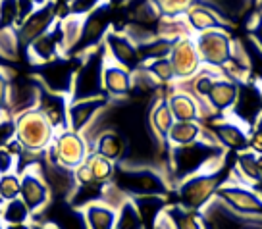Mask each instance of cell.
<instances>
[{
  "mask_svg": "<svg viewBox=\"0 0 262 229\" xmlns=\"http://www.w3.org/2000/svg\"><path fill=\"white\" fill-rule=\"evenodd\" d=\"M21 177V191H19V198L25 202V206L29 208L31 216L39 214L52 200L49 191V185L45 183L41 172H39V164L27 168L25 172L19 173Z\"/></svg>",
  "mask_w": 262,
  "mask_h": 229,
  "instance_id": "9a60e30c",
  "label": "cell"
},
{
  "mask_svg": "<svg viewBox=\"0 0 262 229\" xmlns=\"http://www.w3.org/2000/svg\"><path fill=\"white\" fill-rule=\"evenodd\" d=\"M231 154V152H229ZM228 154V160H229ZM228 160L218 166V168H212V170H206V172L195 173L187 179H183L181 183H178L176 187L172 189V193L176 195V204L183 206L187 210H195V212H201L214 196H216V191L229 181L231 177V172H233V162L228 164ZM235 160V156H233Z\"/></svg>",
  "mask_w": 262,
  "mask_h": 229,
  "instance_id": "7a4b0ae2",
  "label": "cell"
},
{
  "mask_svg": "<svg viewBox=\"0 0 262 229\" xmlns=\"http://www.w3.org/2000/svg\"><path fill=\"white\" fill-rule=\"evenodd\" d=\"M16 162H17L16 156H12L6 148L0 147V175L16 172Z\"/></svg>",
  "mask_w": 262,
  "mask_h": 229,
  "instance_id": "bcb514c9",
  "label": "cell"
},
{
  "mask_svg": "<svg viewBox=\"0 0 262 229\" xmlns=\"http://www.w3.org/2000/svg\"><path fill=\"white\" fill-rule=\"evenodd\" d=\"M251 229H258V227H251Z\"/></svg>",
  "mask_w": 262,
  "mask_h": 229,
  "instance_id": "6125c7cd",
  "label": "cell"
},
{
  "mask_svg": "<svg viewBox=\"0 0 262 229\" xmlns=\"http://www.w3.org/2000/svg\"><path fill=\"white\" fill-rule=\"evenodd\" d=\"M256 85H258V89H260V95H262V81H260V83H256Z\"/></svg>",
  "mask_w": 262,
  "mask_h": 229,
  "instance_id": "91938a15",
  "label": "cell"
},
{
  "mask_svg": "<svg viewBox=\"0 0 262 229\" xmlns=\"http://www.w3.org/2000/svg\"><path fill=\"white\" fill-rule=\"evenodd\" d=\"M173 42L176 39L170 37H162V35H156L150 41L137 44V52L141 56V62L147 64L150 60H160V58H170V52L173 49Z\"/></svg>",
  "mask_w": 262,
  "mask_h": 229,
  "instance_id": "d6a6232c",
  "label": "cell"
},
{
  "mask_svg": "<svg viewBox=\"0 0 262 229\" xmlns=\"http://www.w3.org/2000/svg\"><path fill=\"white\" fill-rule=\"evenodd\" d=\"M104 4H108L106 0H70L68 2V14L83 19L85 16H89L91 12H95Z\"/></svg>",
  "mask_w": 262,
  "mask_h": 229,
  "instance_id": "7bdbcfd3",
  "label": "cell"
},
{
  "mask_svg": "<svg viewBox=\"0 0 262 229\" xmlns=\"http://www.w3.org/2000/svg\"><path fill=\"white\" fill-rule=\"evenodd\" d=\"M235 98H237V83L220 77L214 83L212 90L206 98V106L210 110L212 118L214 116H228L231 106L235 104Z\"/></svg>",
  "mask_w": 262,
  "mask_h": 229,
  "instance_id": "4316f807",
  "label": "cell"
},
{
  "mask_svg": "<svg viewBox=\"0 0 262 229\" xmlns=\"http://www.w3.org/2000/svg\"><path fill=\"white\" fill-rule=\"evenodd\" d=\"M104 49H106V58L114 64L125 67L127 72H137L143 62L137 52V47L127 39V35H123L118 29H110L108 35L104 37Z\"/></svg>",
  "mask_w": 262,
  "mask_h": 229,
  "instance_id": "e0dca14e",
  "label": "cell"
},
{
  "mask_svg": "<svg viewBox=\"0 0 262 229\" xmlns=\"http://www.w3.org/2000/svg\"><path fill=\"white\" fill-rule=\"evenodd\" d=\"M143 67L148 72V75L155 79L158 85H173L176 83V74H173V67L170 58H160V60H150L147 64H143Z\"/></svg>",
  "mask_w": 262,
  "mask_h": 229,
  "instance_id": "8d00e7d4",
  "label": "cell"
},
{
  "mask_svg": "<svg viewBox=\"0 0 262 229\" xmlns=\"http://www.w3.org/2000/svg\"><path fill=\"white\" fill-rule=\"evenodd\" d=\"M52 2L58 4V6H68V2H70V0H52Z\"/></svg>",
  "mask_w": 262,
  "mask_h": 229,
  "instance_id": "9f6ffc18",
  "label": "cell"
},
{
  "mask_svg": "<svg viewBox=\"0 0 262 229\" xmlns=\"http://www.w3.org/2000/svg\"><path fill=\"white\" fill-rule=\"evenodd\" d=\"M131 81H133L131 72L108 60L102 72V89L108 100H123L125 97H129Z\"/></svg>",
  "mask_w": 262,
  "mask_h": 229,
  "instance_id": "603a6c76",
  "label": "cell"
},
{
  "mask_svg": "<svg viewBox=\"0 0 262 229\" xmlns=\"http://www.w3.org/2000/svg\"><path fill=\"white\" fill-rule=\"evenodd\" d=\"M8 64H10L8 60H6V58L0 54V67H8Z\"/></svg>",
  "mask_w": 262,
  "mask_h": 229,
  "instance_id": "11a10c76",
  "label": "cell"
},
{
  "mask_svg": "<svg viewBox=\"0 0 262 229\" xmlns=\"http://www.w3.org/2000/svg\"><path fill=\"white\" fill-rule=\"evenodd\" d=\"M33 2V6H35V8H39V6H45V4H49L50 0H31Z\"/></svg>",
  "mask_w": 262,
  "mask_h": 229,
  "instance_id": "f5cc1de1",
  "label": "cell"
},
{
  "mask_svg": "<svg viewBox=\"0 0 262 229\" xmlns=\"http://www.w3.org/2000/svg\"><path fill=\"white\" fill-rule=\"evenodd\" d=\"M251 129H254V131H258V133H262V112H260V116L256 118V122H254V125L251 127Z\"/></svg>",
  "mask_w": 262,
  "mask_h": 229,
  "instance_id": "f907efd6",
  "label": "cell"
},
{
  "mask_svg": "<svg viewBox=\"0 0 262 229\" xmlns=\"http://www.w3.org/2000/svg\"><path fill=\"white\" fill-rule=\"evenodd\" d=\"M231 179L239 181V183H243V185H249V187L260 183L262 173H260V168H258V154H254L253 150L235 152Z\"/></svg>",
  "mask_w": 262,
  "mask_h": 229,
  "instance_id": "f1b7e54d",
  "label": "cell"
},
{
  "mask_svg": "<svg viewBox=\"0 0 262 229\" xmlns=\"http://www.w3.org/2000/svg\"><path fill=\"white\" fill-rule=\"evenodd\" d=\"M262 112V95L258 85L254 81H243L237 83V98L235 104L231 106L228 116L231 120L245 125L247 129H251L256 122V118Z\"/></svg>",
  "mask_w": 262,
  "mask_h": 229,
  "instance_id": "5bb4252c",
  "label": "cell"
},
{
  "mask_svg": "<svg viewBox=\"0 0 262 229\" xmlns=\"http://www.w3.org/2000/svg\"><path fill=\"white\" fill-rule=\"evenodd\" d=\"M258 168H260V173H262V154H258Z\"/></svg>",
  "mask_w": 262,
  "mask_h": 229,
  "instance_id": "680465c9",
  "label": "cell"
},
{
  "mask_svg": "<svg viewBox=\"0 0 262 229\" xmlns=\"http://www.w3.org/2000/svg\"><path fill=\"white\" fill-rule=\"evenodd\" d=\"M83 214L89 229H114L116 225V210L102 200L85 206Z\"/></svg>",
  "mask_w": 262,
  "mask_h": 229,
  "instance_id": "1f68e13d",
  "label": "cell"
},
{
  "mask_svg": "<svg viewBox=\"0 0 262 229\" xmlns=\"http://www.w3.org/2000/svg\"><path fill=\"white\" fill-rule=\"evenodd\" d=\"M170 62L176 74V81H187L203 67L195 42H193V35L176 39L173 49L170 52Z\"/></svg>",
  "mask_w": 262,
  "mask_h": 229,
  "instance_id": "2e32d148",
  "label": "cell"
},
{
  "mask_svg": "<svg viewBox=\"0 0 262 229\" xmlns=\"http://www.w3.org/2000/svg\"><path fill=\"white\" fill-rule=\"evenodd\" d=\"M79 62H81V56H60L49 64L37 65L35 79L45 90L70 98V93L74 87L75 70H77Z\"/></svg>",
  "mask_w": 262,
  "mask_h": 229,
  "instance_id": "52a82bcc",
  "label": "cell"
},
{
  "mask_svg": "<svg viewBox=\"0 0 262 229\" xmlns=\"http://www.w3.org/2000/svg\"><path fill=\"white\" fill-rule=\"evenodd\" d=\"M33 229H56V227H52L49 223H33Z\"/></svg>",
  "mask_w": 262,
  "mask_h": 229,
  "instance_id": "816d5d0a",
  "label": "cell"
},
{
  "mask_svg": "<svg viewBox=\"0 0 262 229\" xmlns=\"http://www.w3.org/2000/svg\"><path fill=\"white\" fill-rule=\"evenodd\" d=\"M208 6H212L218 14L226 17L228 21L233 24V16H241L251 4V0H201Z\"/></svg>",
  "mask_w": 262,
  "mask_h": 229,
  "instance_id": "74e56055",
  "label": "cell"
},
{
  "mask_svg": "<svg viewBox=\"0 0 262 229\" xmlns=\"http://www.w3.org/2000/svg\"><path fill=\"white\" fill-rule=\"evenodd\" d=\"M251 2H256V0H251Z\"/></svg>",
  "mask_w": 262,
  "mask_h": 229,
  "instance_id": "be15d7a7",
  "label": "cell"
},
{
  "mask_svg": "<svg viewBox=\"0 0 262 229\" xmlns=\"http://www.w3.org/2000/svg\"><path fill=\"white\" fill-rule=\"evenodd\" d=\"M114 185L127 198L135 196H170L172 187L168 175L152 166H131V164H116Z\"/></svg>",
  "mask_w": 262,
  "mask_h": 229,
  "instance_id": "3957f363",
  "label": "cell"
},
{
  "mask_svg": "<svg viewBox=\"0 0 262 229\" xmlns=\"http://www.w3.org/2000/svg\"><path fill=\"white\" fill-rule=\"evenodd\" d=\"M164 17H183L196 0H152Z\"/></svg>",
  "mask_w": 262,
  "mask_h": 229,
  "instance_id": "60d3db41",
  "label": "cell"
},
{
  "mask_svg": "<svg viewBox=\"0 0 262 229\" xmlns=\"http://www.w3.org/2000/svg\"><path fill=\"white\" fill-rule=\"evenodd\" d=\"M166 100H168V106H170V112H172L176 122H205V120H210V112L195 97H191L185 90L172 87V93L166 97Z\"/></svg>",
  "mask_w": 262,
  "mask_h": 229,
  "instance_id": "d6986e66",
  "label": "cell"
},
{
  "mask_svg": "<svg viewBox=\"0 0 262 229\" xmlns=\"http://www.w3.org/2000/svg\"><path fill=\"white\" fill-rule=\"evenodd\" d=\"M10 83H12V75H10L8 67H0V120H12L10 118Z\"/></svg>",
  "mask_w": 262,
  "mask_h": 229,
  "instance_id": "ee69618b",
  "label": "cell"
},
{
  "mask_svg": "<svg viewBox=\"0 0 262 229\" xmlns=\"http://www.w3.org/2000/svg\"><path fill=\"white\" fill-rule=\"evenodd\" d=\"M131 200L139 212L145 229H155L156 221L162 218L168 206V196H135Z\"/></svg>",
  "mask_w": 262,
  "mask_h": 229,
  "instance_id": "f546056e",
  "label": "cell"
},
{
  "mask_svg": "<svg viewBox=\"0 0 262 229\" xmlns=\"http://www.w3.org/2000/svg\"><path fill=\"white\" fill-rule=\"evenodd\" d=\"M49 160L56 162L62 168L68 170H75L77 166L85 162V158L89 154V145L83 137V133L72 129L56 131L52 145L49 147Z\"/></svg>",
  "mask_w": 262,
  "mask_h": 229,
  "instance_id": "ba28073f",
  "label": "cell"
},
{
  "mask_svg": "<svg viewBox=\"0 0 262 229\" xmlns=\"http://www.w3.org/2000/svg\"><path fill=\"white\" fill-rule=\"evenodd\" d=\"M249 41L262 52V12L253 14L249 21Z\"/></svg>",
  "mask_w": 262,
  "mask_h": 229,
  "instance_id": "f6af8a7d",
  "label": "cell"
},
{
  "mask_svg": "<svg viewBox=\"0 0 262 229\" xmlns=\"http://www.w3.org/2000/svg\"><path fill=\"white\" fill-rule=\"evenodd\" d=\"M249 150H253L254 154H262V133L249 129Z\"/></svg>",
  "mask_w": 262,
  "mask_h": 229,
  "instance_id": "c3c4849f",
  "label": "cell"
},
{
  "mask_svg": "<svg viewBox=\"0 0 262 229\" xmlns=\"http://www.w3.org/2000/svg\"><path fill=\"white\" fill-rule=\"evenodd\" d=\"M203 139H214V137L201 122H173L166 143L168 147H185Z\"/></svg>",
  "mask_w": 262,
  "mask_h": 229,
  "instance_id": "83f0119b",
  "label": "cell"
},
{
  "mask_svg": "<svg viewBox=\"0 0 262 229\" xmlns=\"http://www.w3.org/2000/svg\"><path fill=\"white\" fill-rule=\"evenodd\" d=\"M0 204H2V202H0Z\"/></svg>",
  "mask_w": 262,
  "mask_h": 229,
  "instance_id": "e7e4bbea",
  "label": "cell"
},
{
  "mask_svg": "<svg viewBox=\"0 0 262 229\" xmlns=\"http://www.w3.org/2000/svg\"><path fill=\"white\" fill-rule=\"evenodd\" d=\"M201 123L222 148L233 152L249 150V129L235 120H231L229 116H214Z\"/></svg>",
  "mask_w": 262,
  "mask_h": 229,
  "instance_id": "30bf717a",
  "label": "cell"
},
{
  "mask_svg": "<svg viewBox=\"0 0 262 229\" xmlns=\"http://www.w3.org/2000/svg\"><path fill=\"white\" fill-rule=\"evenodd\" d=\"M74 179H75V185L79 187V185H89V183H95L93 179V173H91L89 166L83 162L81 166H77L74 170Z\"/></svg>",
  "mask_w": 262,
  "mask_h": 229,
  "instance_id": "7dc6e473",
  "label": "cell"
},
{
  "mask_svg": "<svg viewBox=\"0 0 262 229\" xmlns=\"http://www.w3.org/2000/svg\"><path fill=\"white\" fill-rule=\"evenodd\" d=\"M106 62L108 58L104 44H98L93 50L83 54L81 62L75 70L74 87H72V93H70V102L104 97L102 72H104Z\"/></svg>",
  "mask_w": 262,
  "mask_h": 229,
  "instance_id": "277c9868",
  "label": "cell"
},
{
  "mask_svg": "<svg viewBox=\"0 0 262 229\" xmlns=\"http://www.w3.org/2000/svg\"><path fill=\"white\" fill-rule=\"evenodd\" d=\"M110 6H118V4H123V2H127V0H106Z\"/></svg>",
  "mask_w": 262,
  "mask_h": 229,
  "instance_id": "db71d44e",
  "label": "cell"
},
{
  "mask_svg": "<svg viewBox=\"0 0 262 229\" xmlns=\"http://www.w3.org/2000/svg\"><path fill=\"white\" fill-rule=\"evenodd\" d=\"M168 95H158L155 98V102L150 104V110L147 114V123H148V129L152 131L155 139L162 145L164 148H170L168 147V133L172 129L173 125V116L170 112V106H168V100H166Z\"/></svg>",
  "mask_w": 262,
  "mask_h": 229,
  "instance_id": "cb8c5ba5",
  "label": "cell"
},
{
  "mask_svg": "<svg viewBox=\"0 0 262 229\" xmlns=\"http://www.w3.org/2000/svg\"><path fill=\"white\" fill-rule=\"evenodd\" d=\"M254 4H256V12H262V0H256Z\"/></svg>",
  "mask_w": 262,
  "mask_h": 229,
  "instance_id": "6f0895ef",
  "label": "cell"
},
{
  "mask_svg": "<svg viewBox=\"0 0 262 229\" xmlns=\"http://www.w3.org/2000/svg\"><path fill=\"white\" fill-rule=\"evenodd\" d=\"M229 150L222 148L214 139L196 141L193 145L168 148V181L176 187L191 175L218 168L228 160Z\"/></svg>",
  "mask_w": 262,
  "mask_h": 229,
  "instance_id": "6da1fadb",
  "label": "cell"
},
{
  "mask_svg": "<svg viewBox=\"0 0 262 229\" xmlns=\"http://www.w3.org/2000/svg\"><path fill=\"white\" fill-rule=\"evenodd\" d=\"M112 8L110 4H104L98 10L91 12L89 16H85L81 19V37L79 42L74 50V56H83L85 52L93 50L95 47L104 42V37L108 35V31L112 29Z\"/></svg>",
  "mask_w": 262,
  "mask_h": 229,
  "instance_id": "8fae6325",
  "label": "cell"
},
{
  "mask_svg": "<svg viewBox=\"0 0 262 229\" xmlns=\"http://www.w3.org/2000/svg\"><path fill=\"white\" fill-rule=\"evenodd\" d=\"M108 104H110V100L106 97L70 102V106H68V129L83 133Z\"/></svg>",
  "mask_w": 262,
  "mask_h": 229,
  "instance_id": "7402d4cb",
  "label": "cell"
},
{
  "mask_svg": "<svg viewBox=\"0 0 262 229\" xmlns=\"http://www.w3.org/2000/svg\"><path fill=\"white\" fill-rule=\"evenodd\" d=\"M35 223H49L56 229H89L83 210L72 206L68 200H50L39 214L31 216Z\"/></svg>",
  "mask_w": 262,
  "mask_h": 229,
  "instance_id": "4fadbf2b",
  "label": "cell"
},
{
  "mask_svg": "<svg viewBox=\"0 0 262 229\" xmlns=\"http://www.w3.org/2000/svg\"><path fill=\"white\" fill-rule=\"evenodd\" d=\"M114 229H145L137 208L131 198H125L116 210V225Z\"/></svg>",
  "mask_w": 262,
  "mask_h": 229,
  "instance_id": "d590c367",
  "label": "cell"
},
{
  "mask_svg": "<svg viewBox=\"0 0 262 229\" xmlns=\"http://www.w3.org/2000/svg\"><path fill=\"white\" fill-rule=\"evenodd\" d=\"M193 42L201 58V64L218 72L233 56L235 41L231 39L228 29H210L205 33H196L193 35Z\"/></svg>",
  "mask_w": 262,
  "mask_h": 229,
  "instance_id": "8992f818",
  "label": "cell"
},
{
  "mask_svg": "<svg viewBox=\"0 0 262 229\" xmlns=\"http://www.w3.org/2000/svg\"><path fill=\"white\" fill-rule=\"evenodd\" d=\"M85 164L89 166L91 173H93V179L98 183H112L116 173V164L110 162L108 158L97 154V152H89L85 158Z\"/></svg>",
  "mask_w": 262,
  "mask_h": 229,
  "instance_id": "e575fe53",
  "label": "cell"
},
{
  "mask_svg": "<svg viewBox=\"0 0 262 229\" xmlns=\"http://www.w3.org/2000/svg\"><path fill=\"white\" fill-rule=\"evenodd\" d=\"M12 125H14V137L21 141L27 152L35 154H45L56 135V129L50 125L39 108H31L27 112L17 114L12 120Z\"/></svg>",
  "mask_w": 262,
  "mask_h": 229,
  "instance_id": "5b68a950",
  "label": "cell"
},
{
  "mask_svg": "<svg viewBox=\"0 0 262 229\" xmlns=\"http://www.w3.org/2000/svg\"><path fill=\"white\" fill-rule=\"evenodd\" d=\"M39 93H41V85L37 79H14L10 83V97H8V106H10V118L14 120L17 114L27 112L31 108H37L39 102Z\"/></svg>",
  "mask_w": 262,
  "mask_h": 229,
  "instance_id": "44dd1931",
  "label": "cell"
},
{
  "mask_svg": "<svg viewBox=\"0 0 262 229\" xmlns=\"http://www.w3.org/2000/svg\"><path fill=\"white\" fill-rule=\"evenodd\" d=\"M91 152L108 158L110 162L122 164L127 156V143L116 129H106L98 133L95 139L89 143Z\"/></svg>",
  "mask_w": 262,
  "mask_h": 229,
  "instance_id": "484cf974",
  "label": "cell"
},
{
  "mask_svg": "<svg viewBox=\"0 0 262 229\" xmlns=\"http://www.w3.org/2000/svg\"><path fill=\"white\" fill-rule=\"evenodd\" d=\"M68 106H70V98L68 97L45 90L41 87L37 108L45 114V118L49 120L50 125L56 131L68 129Z\"/></svg>",
  "mask_w": 262,
  "mask_h": 229,
  "instance_id": "d4e9b609",
  "label": "cell"
},
{
  "mask_svg": "<svg viewBox=\"0 0 262 229\" xmlns=\"http://www.w3.org/2000/svg\"><path fill=\"white\" fill-rule=\"evenodd\" d=\"M6 229H33V225L29 223H16V225H4Z\"/></svg>",
  "mask_w": 262,
  "mask_h": 229,
  "instance_id": "681fc988",
  "label": "cell"
},
{
  "mask_svg": "<svg viewBox=\"0 0 262 229\" xmlns=\"http://www.w3.org/2000/svg\"><path fill=\"white\" fill-rule=\"evenodd\" d=\"M216 198L222 200L228 208H231L233 212L243 214V216H253V218H262L260 193H256L253 187L243 185L231 177L216 191Z\"/></svg>",
  "mask_w": 262,
  "mask_h": 229,
  "instance_id": "9c48e42d",
  "label": "cell"
},
{
  "mask_svg": "<svg viewBox=\"0 0 262 229\" xmlns=\"http://www.w3.org/2000/svg\"><path fill=\"white\" fill-rule=\"evenodd\" d=\"M56 21H58L56 4H54L52 0H50L49 4H45V6L35 8L31 14L25 17L24 21H19L16 27L19 47L25 50L33 41H37L39 37L47 35V33L56 25Z\"/></svg>",
  "mask_w": 262,
  "mask_h": 229,
  "instance_id": "7c38bea8",
  "label": "cell"
},
{
  "mask_svg": "<svg viewBox=\"0 0 262 229\" xmlns=\"http://www.w3.org/2000/svg\"><path fill=\"white\" fill-rule=\"evenodd\" d=\"M0 229H6V227H4V223H2V221H0Z\"/></svg>",
  "mask_w": 262,
  "mask_h": 229,
  "instance_id": "94428289",
  "label": "cell"
},
{
  "mask_svg": "<svg viewBox=\"0 0 262 229\" xmlns=\"http://www.w3.org/2000/svg\"><path fill=\"white\" fill-rule=\"evenodd\" d=\"M183 19H185V24H187L191 35L210 31V29H228L229 31V29L233 27L231 21H228V19L222 16V14H218L212 6H208V4L201 2V0H196L195 4L185 12Z\"/></svg>",
  "mask_w": 262,
  "mask_h": 229,
  "instance_id": "ac0fdd59",
  "label": "cell"
},
{
  "mask_svg": "<svg viewBox=\"0 0 262 229\" xmlns=\"http://www.w3.org/2000/svg\"><path fill=\"white\" fill-rule=\"evenodd\" d=\"M19 191H21V177H19V173L12 172L0 175V202L17 198Z\"/></svg>",
  "mask_w": 262,
  "mask_h": 229,
  "instance_id": "ab89813d",
  "label": "cell"
},
{
  "mask_svg": "<svg viewBox=\"0 0 262 229\" xmlns=\"http://www.w3.org/2000/svg\"><path fill=\"white\" fill-rule=\"evenodd\" d=\"M27 58L33 65H42L49 64L56 58L64 56L62 54V31H60V21L50 29L47 35L39 37L37 41H33L27 49Z\"/></svg>",
  "mask_w": 262,
  "mask_h": 229,
  "instance_id": "ffe728a7",
  "label": "cell"
},
{
  "mask_svg": "<svg viewBox=\"0 0 262 229\" xmlns=\"http://www.w3.org/2000/svg\"><path fill=\"white\" fill-rule=\"evenodd\" d=\"M19 24L17 0H0V29H16Z\"/></svg>",
  "mask_w": 262,
  "mask_h": 229,
  "instance_id": "b9f144b4",
  "label": "cell"
},
{
  "mask_svg": "<svg viewBox=\"0 0 262 229\" xmlns=\"http://www.w3.org/2000/svg\"><path fill=\"white\" fill-rule=\"evenodd\" d=\"M19 41L16 29H0V54L8 62H16L19 58Z\"/></svg>",
  "mask_w": 262,
  "mask_h": 229,
  "instance_id": "f35d334b",
  "label": "cell"
},
{
  "mask_svg": "<svg viewBox=\"0 0 262 229\" xmlns=\"http://www.w3.org/2000/svg\"><path fill=\"white\" fill-rule=\"evenodd\" d=\"M164 218L168 220L172 229H205L203 221H201V214L195 210H187L176 202L166 206Z\"/></svg>",
  "mask_w": 262,
  "mask_h": 229,
  "instance_id": "4dcf8cb0",
  "label": "cell"
},
{
  "mask_svg": "<svg viewBox=\"0 0 262 229\" xmlns=\"http://www.w3.org/2000/svg\"><path fill=\"white\" fill-rule=\"evenodd\" d=\"M31 212L25 202L17 196L14 200H6L0 204V221L4 225H16V223H29Z\"/></svg>",
  "mask_w": 262,
  "mask_h": 229,
  "instance_id": "836d02e7",
  "label": "cell"
}]
</instances>
